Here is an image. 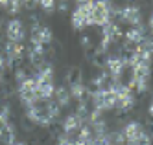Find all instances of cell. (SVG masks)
Returning <instances> with one entry per match:
<instances>
[{"mask_svg": "<svg viewBox=\"0 0 153 145\" xmlns=\"http://www.w3.org/2000/svg\"><path fill=\"white\" fill-rule=\"evenodd\" d=\"M142 132H144V127H142V123H138V121H129V123H126L122 134H124V140L126 141H135Z\"/></svg>", "mask_w": 153, "mask_h": 145, "instance_id": "14", "label": "cell"}, {"mask_svg": "<svg viewBox=\"0 0 153 145\" xmlns=\"http://www.w3.org/2000/svg\"><path fill=\"white\" fill-rule=\"evenodd\" d=\"M146 39V31L144 26H137V28H129V31L126 33V42L127 44H138Z\"/></svg>", "mask_w": 153, "mask_h": 145, "instance_id": "16", "label": "cell"}, {"mask_svg": "<svg viewBox=\"0 0 153 145\" xmlns=\"http://www.w3.org/2000/svg\"><path fill=\"white\" fill-rule=\"evenodd\" d=\"M6 35H7V42H15V44H20L24 40V26L22 22L13 18L7 22V29H6Z\"/></svg>", "mask_w": 153, "mask_h": 145, "instance_id": "11", "label": "cell"}, {"mask_svg": "<svg viewBox=\"0 0 153 145\" xmlns=\"http://www.w3.org/2000/svg\"><path fill=\"white\" fill-rule=\"evenodd\" d=\"M148 112H149V116H151V118H153V101H151V103H149V108H148Z\"/></svg>", "mask_w": 153, "mask_h": 145, "instance_id": "27", "label": "cell"}, {"mask_svg": "<svg viewBox=\"0 0 153 145\" xmlns=\"http://www.w3.org/2000/svg\"><path fill=\"white\" fill-rule=\"evenodd\" d=\"M2 79H4V70H0V83H2Z\"/></svg>", "mask_w": 153, "mask_h": 145, "instance_id": "29", "label": "cell"}, {"mask_svg": "<svg viewBox=\"0 0 153 145\" xmlns=\"http://www.w3.org/2000/svg\"><path fill=\"white\" fill-rule=\"evenodd\" d=\"M102 39L103 40H107V42H113V40H116L118 37H120V28L114 24V22H111L109 20L107 24H103L102 26Z\"/></svg>", "mask_w": 153, "mask_h": 145, "instance_id": "18", "label": "cell"}, {"mask_svg": "<svg viewBox=\"0 0 153 145\" xmlns=\"http://www.w3.org/2000/svg\"><path fill=\"white\" fill-rule=\"evenodd\" d=\"M53 96H56V103L59 105V108L61 107H67L68 103H70V92H68V88H65V86H59V88H56V92H53Z\"/></svg>", "mask_w": 153, "mask_h": 145, "instance_id": "19", "label": "cell"}, {"mask_svg": "<svg viewBox=\"0 0 153 145\" xmlns=\"http://www.w3.org/2000/svg\"><path fill=\"white\" fill-rule=\"evenodd\" d=\"M94 2H79L78 7L72 13V28L74 29H85L87 26H91V11H92Z\"/></svg>", "mask_w": 153, "mask_h": 145, "instance_id": "5", "label": "cell"}, {"mask_svg": "<svg viewBox=\"0 0 153 145\" xmlns=\"http://www.w3.org/2000/svg\"><path fill=\"white\" fill-rule=\"evenodd\" d=\"M105 66H107V74L111 75L114 81H120V77L124 74V68L127 66V61L122 55H111V57L107 59Z\"/></svg>", "mask_w": 153, "mask_h": 145, "instance_id": "8", "label": "cell"}, {"mask_svg": "<svg viewBox=\"0 0 153 145\" xmlns=\"http://www.w3.org/2000/svg\"><path fill=\"white\" fill-rule=\"evenodd\" d=\"M26 118H28L30 121H33V123H37V125H42V127L52 125L50 118H48L46 112H45V107H41L39 103L33 105V107H30V108H26Z\"/></svg>", "mask_w": 153, "mask_h": 145, "instance_id": "10", "label": "cell"}, {"mask_svg": "<svg viewBox=\"0 0 153 145\" xmlns=\"http://www.w3.org/2000/svg\"><path fill=\"white\" fill-rule=\"evenodd\" d=\"M57 145H76V138L74 136H70V134H63L57 138Z\"/></svg>", "mask_w": 153, "mask_h": 145, "instance_id": "23", "label": "cell"}, {"mask_svg": "<svg viewBox=\"0 0 153 145\" xmlns=\"http://www.w3.org/2000/svg\"><path fill=\"white\" fill-rule=\"evenodd\" d=\"M149 28H151V29H153V15H151V17H149Z\"/></svg>", "mask_w": 153, "mask_h": 145, "instance_id": "28", "label": "cell"}, {"mask_svg": "<svg viewBox=\"0 0 153 145\" xmlns=\"http://www.w3.org/2000/svg\"><path fill=\"white\" fill-rule=\"evenodd\" d=\"M149 75H151V68L149 64H138L135 68H131V75H129V90H137V92H146L148 90V83H149Z\"/></svg>", "mask_w": 153, "mask_h": 145, "instance_id": "1", "label": "cell"}, {"mask_svg": "<svg viewBox=\"0 0 153 145\" xmlns=\"http://www.w3.org/2000/svg\"><path fill=\"white\" fill-rule=\"evenodd\" d=\"M15 79H17V83L20 85L24 79H28V74H26L24 70H17V72H15Z\"/></svg>", "mask_w": 153, "mask_h": 145, "instance_id": "25", "label": "cell"}, {"mask_svg": "<svg viewBox=\"0 0 153 145\" xmlns=\"http://www.w3.org/2000/svg\"><path fill=\"white\" fill-rule=\"evenodd\" d=\"M19 96H20V101H22V105L26 108L33 107L41 101L37 97V83H35L33 77H28V79H24L19 85Z\"/></svg>", "mask_w": 153, "mask_h": 145, "instance_id": "4", "label": "cell"}, {"mask_svg": "<svg viewBox=\"0 0 153 145\" xmlns=\"http://www.w3.org/2000/svg\"><path fill=\"white\" fill-rule=\"evenodd\" d=\"M111 20V4L109 2H94L91 11V24L103 26Z\"/></svg>", "mask_w": 153, "mask_h": 145, "instance_id": "7", "label": "cell"}, {"mask_svg": "<svg viewBox=\"0 0 153 145\" xmlns=\"http://www.w3.org/2000/svg\"><path fill=\"white\" fill-rule=\"evenodd\" d=\"M81 46H83L85 50H89V48H91V39H89V37H83V39H81Z\"/></svg>", "mask_w": 153, "mask_h": 145, "instance_id": "26", "label": "cell"}, {"mask_svg": "<svg viewBox=\"0 0 153 145\" xmlns=\"http://www.w3.org/2000/svg\"><path fill=\"white\" fill-rule=\"evenodd\" d=\"M39 6L42 9H46V13H50V11L56 7V2H52V0H45V2H39Z\"/></svg>", "mask_w": 153, "mask_h": 145, "instance_id": "24", "label": "cell"}, {"mask_svg": "<svg viewBox=\"0 0 153 145\" xmlns=\"http://www.w3.org/2000/svg\"><path fill=\"white\" fill-rule=\"evenodd\" d=\"M31 44L33 46H42L45 48L48 42H52V29L46 28V26H41V24H35L31 28Z\"/></svg>", "mask_w": 153, "mask_h": 145, "instance_id": "9", "label": "cell"}, {"mask_svg": "<svg viewBox=\"0 0 153 145\" xmlns=\"http://www.w3.org/2000/svg\"><path fill=\"white\" fill-rule=\"evenodd\" d=\"M22 44H15V42H7L6 44V53H4V57H6V64H13L17 63L20 57H22Z\"/></svg>", "mask_w": 153, "mask_h": 145, "instance_id": "13", "label": "cell"}, {"mask_svg": "<svg viewBox=\"0 0 153 145\" xmlns=\"http://www.w3.org/2000/svg\"><path fill=\"white\" fill-rule=\"evenodd\" d=\"M91 97H92V103H94V110L103 112V110L116 108V96H114V92L109 86L96 88V90L91 94Z\"/></svg>", "mask_w": 153, "mask_h": 145, "instance_id": "2", "label": "cell"}, {"mask_svg": "<svg viewBox=\"0 0 153 145\" xmlns=\"http://www.w3.org/2000/svg\"><path fill=\"white\" fill-rule=\"evenodd\" d=\"M118 17L122 18L126 24H131V28L142 26V15H140L138 7H135V6H127V7H124V9H120Z\"/></svg>", "mask_w": 153, "mask_h": 145, "instance_id": "12", "label": "cell"}, {"mask_svg": "<svg viewBox=\"0 0 153 145\" xmlns=\"http://www.w3.org/2000/svg\"><path fill=\"white\" fill-rule=\"evenodd\" d=\"M45 112H46V116L50 118V121L53 123V121H56V119H59L61 108H59V105H57L56 101H48V103L45 105Z\"/></svg>", "mask_w": 153, "mask_h": 145, "instance_id": "21", "label": "cell"}, {"mask_svg": "<svg viewBox=\"0 0 153 145\" xmlns=\"http://www.w3.org/2000/svg\"><path fill=\"white\" fill-rule=\"evenodd\" d=\"M151 140H153V132H151Z\"/></svg>", "mask_w": 153, "mask_h": 145, "instance_id": "30", "label": "cell"}, {"mask_svg": "<svg viewBox=\"0 0 153 145\" xmlns=\"http://www.w3.org/2000/svg\"><path fill=\"white\" fill-rule=\"evenodd\" d=\"M81 127H83V121L76 116V114H70L67 119H65V123H63L65 134H70V136H74V132H78Z\"/></svg>", "mask_w": 153, "mask_h": 145, "instance_id": "17", "label": "cell"}, {"mask_svg": "<svg viewBox=\"0 0 153 145\" xmlns=\"http://www.w3.org/2000/svg\"><path fill=\"white\" fill-rule=\"evenodd\" d=\"M28 55H30V61L39 66V64H42V61H45V48L42 46H31Z\"/></svg>", "mask_w": 153, "mask_h": 145, "instance_id": "20", "label": "cell"}, {"mask_svg": "<svg viewBox=\"0 0 153 145\" xmlns=\"http://www.w3.org/2000/svg\"><path fill=\"white\" fill-rule=\"evenodd\" d=\"M68 92H70V97L78 99L79 103L85 101V97L91 94V92H89V88H87L81 81H72V83H70V88H68Z\"/></svg>", "mask_w": 153, "mask_h": 145, "instance_id": "15", "label": "cell"}, {"mask_svg": "<svg viewBox=\"0 0 153 145\" xmlns=\"http://www.w3.org/2000/svg\"><path fill=\"white\" fill-rule=\"evenodd\" d=\"M22 6H24L22 2H0V7L7 9V13H11V15H17Z\"/></svg>", "mask_w": 153, "mask_h": 145, "instance_id": "22", "label": "cell"}, {"mask_svg": "<svg viewBox=\"0 0 153 145\" xmlns=\"http://www.w3.org/2000/svg\"><path fill=\"white\" fill-rule=\"evenodd\" d=\"M0 141L6 145H15V127L9 123V107L0 108Z\"/></svg>", "mask_w": 153, "mask_h": 145, "instance_id": "6", "label": "cell"}, {"mask_svg": "<svg viewBox=\"0 0 153 145\" xmlns=\"http://www.w3.org/2000/svg\"><path fill=\"white\" fill-rule=\"evenodd\" d=\"M109 88L114 92L116 96V108L118 110H127L135 105V94L133 90H129L127 85H122L120 81H114L109 85Z\"/></svg>", "mask_w": 153, "mask_h": 145, "instance_id": "3", "label": "cell"}]
</instances>
